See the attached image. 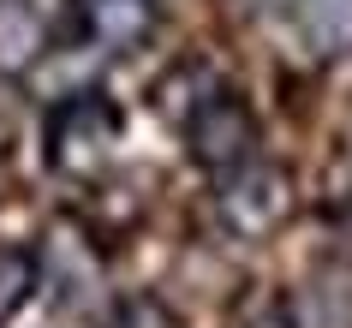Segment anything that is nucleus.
Segmentation results:
<instances>
[{"instance_id": "f257e3e1", "label": "nucleus", "mask_w": 352, "mask_h": 328, "mask_svg": "<svg viewBox=\"0 0 352 328\" xmlns=\"http://www.w3.org/2000/svg\"><path fill=\"white\" fill-rule=\"evenodd\" d=\"M298 209V185L293 173L280 162H239L233 173L215 179V221H221L227 239H239V245H263V239H275Z\"/></svg>"}, {"instance_id": "f03ea898", "label": "nucleus", "mask_w": 352, "mask_h": 328, "mask_svg": "<svg viewBox=\"0 0 352 328\" xmlns=\"http://www.w3.org/2000/svg\"><path fill=\"white\" fill-rule=\"evenodd\" d=\"M120 131H126V113L113 108L108 96H66L54 113H48V131H42V144H48V167L66 173V179H102L113 162V144H120Z\"/></svg>"}, {"instance_id": "7ed1b4c3", "label": "nucleus", "mask_w": 352, "mask_h": 328, "mask_svg": "<svg viewBox=\"0 0 352 328\" xmlns=\"http://www.w3.org/2000/svg\"><path fill=\"white\" fill-rule=\"evenodd\" d=\"M179 126H186L191 162L204 167L209 179H221V173H233L239 162L257 155V113H251V102L233 96V90H204Z\"/></svg>"}, {"instance_id": "20e7f679", "label": "nucleus", "mask_w": 352, "mask_h": 328, "mask_svg": "<svg viewBox=\"0 0 352 328\" xmlns=\"http://www.w3.org/2000/svg\"><path fill=\"white\" fill-rule=\"evenodd\" d=\"M48 12L36 0H0V78H24L48 54Z\"/></svg>"}, {"instance_id": "39448f33", "label": "nucleus", "mask_w": 352, "mask_h": 328, "mask_svg": "<svg viewBox=\"0 0 352 328\" xmlns=\"http://www.w3.org/2000/svg\"><path fill=\"white\" fill-rule=\"evenodd\" d=\"M293 30L311 60H346L352 54V0H298Z\"/></svg>"}, {"instance_id": "423d86ee", "label": "nucleus", "mask_w": 352, "mask_h": 328, "mask_svg": "<svg viewBox=\"0 0 352 328\" xmlns=\"http://www.w3.org/2000/svg\"><path fill=\"white\" fill-rule=\"evenodd\" d=\"M84 24H90V36L102 48L126 54V48H138L149 36L155 12H149V0H84Z\"/></svg>"}, {"instance_id": "0eeeda50", "label": "nucleus", "mask_w": 352, "mask_h": 328, "mask_svg": "<svg viewBox=\"0 0 352 328\" xmlns=\"http://www.w3.org/2000/svg\"><path fill=\"white\" fill-rule=\"evenodd\" d=\"M36 292H42V256L30 245H6L0 239V328L12 322Z\"/></svg>"}, {"instance_id": "6e6552de", "label": "nucleus", "mask_w": 352, "mask_h": 328, "mask_svg": "<svg viewBox=\"0 0 352 328\" xmlns=\"http://www.w3.org/2000/svg\"><path fill=\"white\" fill-rule=\"evenodd\" d=\"M108 328H179V316H173L162 298H144V292H138V298H126V305L108 316Z\"/></svg>"}, {"instance_id": "1a4fd4ad", "label": "nucleus", "mask_w": 352, "mask_h": 328, "mask_svg": "<svg viewBox=\"0 0 352 328\" xmlns=\"http://www.w3.org/2000/svg\"><path fill=\"white\" fill-rule=\"evenodd\" d=\"M227 328H298V316L280 305V298H245Z\"/></svg>"}, {"instance_id": "9d476101", "label": "nucleus", "mask_w": 352, "mask_h": 328, "mask_svg": "<svg viewBox=\"0 0 352 328\" xmlns=\"http://www.w3.org/2000/svg\"><path fill=\"white\" fill-rule=\"evenodd\" d=\"M329 245H334V256H340V263H352V203H340V209H334L329 215Z\"/></svg>"}]
</instances>
